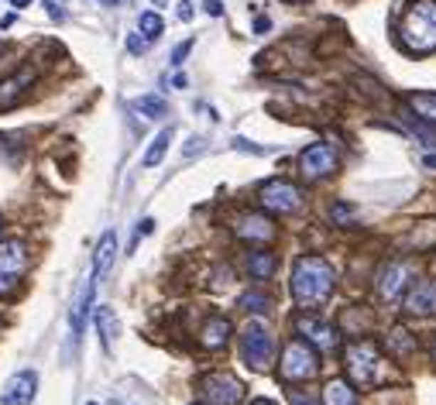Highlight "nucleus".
I'll use <instances>...</instances> for the list:
<instances>
[{
    "mask_svg": "<svg viewBox=\"0 0 436 405\" xmlns=\"http://www.w3.org/2000/svg\"><path fill=\"white\" fill-rule=\"evenodd\" d=\"M193 14H196V11H193V4H189V0H182V4L176 7V18H179V21H186V24L193 21Z\"/></svg>",
    "mask_w": 436,
    "mask_h": 405,
    "instance_id": "obj_32",
    "label": "nucleus"
},
{
    "mask_svg": "<svg viewBox=\"0 0 436 405\" xmlns=\"http://www.w3.org/2000/svg\"><path fill=\"white\" fill-rule=\"evenodd\" d=\"M193 405H203V402H193Z\"/></svg>",
    "mask_w": 436,
    "mask_h": 405,
    "instance_id": "obj_48",
    "label": "nucleus"
},
{
    "mask_svg": "<svg viewBox=\"0 0 436 405\" xmlns=\"http://www.w3.org/2000/svg\"><path fill=\"white\" fill-rule=\"evenodd\" d=\"M148 48V38H141V35H127V52L131 56H141Z\"/></svg>",
    "mask_w": 436,
    "mask_h": 405,
    "instance_id": "obj_31",
    "label": "nucleus"
},
{
    "mask_svg": "<svg viewBox=\"0 0 436 405\" xmlns=\"http://www.w3.org/2000/svg\"><path fill=\"white\" fill-rule=\"evenodd\" d=\"M278 374L285 382H313L319 374V357L313 347H306L302 340H292L282 350V364H278Z\"/></svg>",
    "mask_w": 436,
    "mask_h": 405,
    "instance_id": "obj_5",
    "label": "nucleus"
},
{
    "mask_svg": "<svg viewBox=\"0 0 436 405\" xmlns=\"http://www.w3.org/2000/svg\"><path fill=\"white\" fill-rule=\"evenodd\" d=\"M402 45L413 56L436 52V0H416L409 4L402 18Z\"/></svg>",
    "mask_w": 436,
    "mask_h": 405,
    "instance_id": "obj_2",
    "label": "nucleus"
},
{
    "mask_svg": "<svg viewBox=\"0 0 436 405\" xmlns=\"http://www.w3.org/2000/svg\"><path fill=\"white\" fill-rule=\"evenodd\" d=\"M155 4H159V7H161V4H165V0H155Z\"/></svg>",
    "mask_w": 436,
    "mask_h": 405,
    "instance_id": "obj_46",
    "label": "nucleus"
},
{
    "mask_svg": "<svg viewBox=\"0 0 436 405\" xmlns=\"http://www.w3.org/2000/svg\"><path fill=\"white\" fill-rule=\"evenodd\" d=\"M93 289H97V278L90 275L86 282H83L80 295H76V303H73V312H69V323H73V333L80 337L83 327H86V316H90V309H93Z\"/></svg>",
    "mask_w": 436,
    "mask_h": 405,
    "instance_id": "obj_16",
    "label": "nucleus"
},
{
    "mask_svg": "<svg viewBox=\"0 0 436 405\" xmlns=\"http://www.w3.org/2000/svg\"><path fill=\"white\" fill-rule=\"evenodd\" d=\"M172 137H176V127H165V131H159V137L148 144V152H144V158H141V165H144V169H155V165H161V158H165V152H169Z\"/></svg>",
    "mask_w": 436,
    "mask_h": 405,
    "instance_id": "obj_20",
    "label": "nucleus"
},
{
    "mask_svg": "<svg viewBox=\"0 0 436 405\" xmlns=\"http://www.w3.org/2000/svg\"><path fill=\"white\" fill-rule=\"evenodd\" d=\"M323 405H357V395H354V388L347 385V378L326 382V388H323Z\"/></svg>",
    "mask_w": 436,
    "mask_h": 405,
    "instance_id": "obj_19",
    "label": "nucleus"
},
{
    "mask_svg": "<svg viewBox=\"0 0 436 405\" xmlns=\"http://www.w3.org/2000/svg\"><path fill=\"white\" fill-rule=\"evenodd\" d=\"M186 83H189L186 73H176V76H172V86H176V90H186Z\"/></svg>",
    "mask_w": 436,
    "mask_h": 405,
    "instance_id": "obj_39",
    "label": "nucleus"
},
{
    "mask_svg": "<svg viewBox=\"0 0 436 405\" xmlns=\"http://www.w3.org/2000/svg\"><path fill=\"white\" fill-rule=\"evenodd\" d=\"M189 52H193V38H186L182 45H176V48H172V65H182Z\"/></svg>",
    "mask_w": 436,
    "mask_h": 405,
    "instance_id": "obj_29",
    "label": "nucleus"
},
{
    "mask_svg": "<svg viewBox=\"0 0 436 405\" xmlns=\"http://www.w3.org/2000/svg\"><path fill=\"white\" fill-rule=\"evenodd\" d=\"M340 165L337 152L330 148V144H309L306 152L299 154V172L306 175V179H326V175H334Z\"/></svg>",
    "mask_w": 436,
    "mask_h": 405,
    "instance_id": "obj_9",
    "label": "nucleus"
},
{
    "mask_svg": "<svg viewBox=\"0 0 436 405\" xmlns=\"http://www.w3.org/2000/svg\"><path fill=\"white\" fill-rule=\"evenodd\" d=\"M138 28L148 41H159L161 35H165V21H161L159 11H144V14L138 18Z\"/></svg>",
    "mask_w": 436,
    "mask_h": 405,
    "instance_id": "obj_26",
    "label": "nucleus"
},
{
    "mask_svg": "<svg viewBox=\"0 0 436 405\" xmlns=\"http://www.w3.org/2000/svg\"><path fill=\"white\" fill-rule=\"evenodd\" d=\"M199 391L206 405H238L244 399V382H238L234 374H206L199 382Z\"/></svg>",
    "mask_w": 436,
    "mask_h": 405,
    "instance_id": "obj_8",
    "label": "nucleus"
},
{
    "mask_svg": "<svg viewBox=\"0 0 436 405\" xmlns=\"http://www.w3.org/2000/svg\"><path fill=\"white\" fill-rule=\"evenodd\" d=\"M285 4H309V0H285Z\"/></svg>",
    "mask_w": 436,
    "mask_h": 405,
    "instance_id": "obj_44",
    "label": "nucleus"
},
{
    "mask_svg": "<svg viewBox=\"0 0 436 405\" xmlns=\"http://www.w3.org/2000/svg\"><path fill=\"white\" fill-rule=\"evenodd\" d=\"M114 258H117V231H107L97 244V258H93V278H107L114 268Z\"/></svg>",
    "mask_w": 436,
    "mask_h": 405,
    "instance_id": "obj_15",
    "label": "nucleus"
},
{
    "mask_svg": "<svg viewBox=\"0 0 436 405\" xmlns=\"http://www.w3.org/2000/svg\"><path fill=\"white\" fill-rule=\"evenodd\" d=\"M227 340H230V320L213 316V320L203 327V347H206V350H220Z\"/></svg>",
    "mask_w": 436,
    "mask_h": 405,
    "instance_id": "obj_18",
    "label": "nucleus"
},
{
    "mask_svg": "<svg viewBox=\"0 0 436 405\" xmlns=\"http://www.w3.org/2000/svg\"><path fill=\"white\" fill-rule=\"evenodd\" d=\"M405 285H409V268H405V265L392 261V265H385V268L378 271V295H381L385 303H398L402 292H405Z\"/></svg>",
    "mask_w": 436,
    "mask_h": 405,
    "instance_id": "obj_12",
    "label": "nucleus"
},
{
    "mask_svg": "<svg viewBox=\"0 0 436 405\" xmlns=\"http://www.w3.org/2000/svg\"><path fill=\"white\" fill-rule=\"evenodd\" d=\"M11 7H18V11L21 7H31V0H11Z\"/></svg>",
    "mask_w": 436,
    "mask_h": 405,
    "instance_id": "obj_41",
    "label": "nucleus"
},
{
    "mask_svg": "<svg viewBox=\"0 0 436 405\" xmlns=\"http://www.w3.org/2000/svg\"><path fill=\"white\" fill-rule=\"evenodd\" d=\"M31 83H35V69H21L18 76L4 79V83H0V107H11Z\"/></svg>",
    "mask_w": 436,
    "mask_h": 405,
    "instance_id": "obj_17",
    "label": "nucleus"
},
{
    "mask_svg": "<svg viewBox=\"0 0 436 405\" xmlns=\"http://www.w3.org/2000/svg\"><path fill=\"white\" fill-rule=\"evenodd\" d=\"M268 31H272V21L258 14V18H255V35H268Z\"/></svg>",
    "mask_w": 436,
    "mask_h": 405,
    "instance_id": "obj_37",
    "label": "nucleus"
},
{
    "mask_svg": "<svg viewBox=\"0 0 436 405\" xmlns=\"http://www.w3.org/2000/svg\"><path fill=\"white\" fill-rule=\"evenodd\" d=\"M234 144H238L240 152H251V154H268V148H255L251 141H244V137H234Z\"/></svg>",
    "mask_w": 436,
    "mask_h": 405,
    "instance_id": "obj_34",
    "label": "nucleus"
},
{
    "mask_svg": "<svg viewBox=\"0 0 436 405\" xmlns=\"http://www.w3.org/2000/svg\"><path fill=\"white\" fill-rule=\"evenodd\" d=\"M0 227H4V220H0Z\"/></svg>",
    "mask_w": 436,
    "mask_h": 405,
    "instance_id": "obj_49",
    "label": "nucleus"
},
{
    "mask_svg": "<svg viewBox=\"0 0 436 405\" xmlns=\"http://www.w3.org/2000/svg\"><path fill=\"white\" fill-rule=\"evenodd\" d=\"M422 165H426L430 172H436V154H426V158H422Z\"/></svg>",
    "mask_w": 436,
    "mask_h": 405,
    "instance_id": "obj_40",
    "label": "nucleus"
},
{
    "mask_svg": "<svg viewBox=\"0 0 436 405\" xmlns=\"http://www.w3.org/2000/svg\"><path fill=\"white\" fill-rule=\"evenodd\" d=\"M409 124H413V135H416L419 141H422V144H430V148H436V131L430 127V124H419V117H413Z\"/></svg>",
    "mask_w": 436,
    "mask_h": 405,
    "instance_id": "obj_28",
    "label": "nucleus"
},
{
    "mask_svg": "<svg viewBox=\"0 0 436 405\" xmlns=\"http://www.w3.org/2000/svg\"><path fill=\"white\" fill-rule=\"evenodd\" d=\"M344 364H347V378L357 388H371L378 382V371H381V350L371 340H357L347 344L344 350Z\"/></svg>",
    "mask_w": 436,
    "mask_h": 405,
    "instance_id": "obj_3",
    "label": "nucleus"
},
{
    "mask_svg": "<svg viewBox=\"0 0 436 405\" xmlns=\"http://www.w3.org/2000/svg\"><path fill=\"white\" fill-rule=\"evenodd\" d=\"M240 241H268L275 227H272V220L268 216H261V213H248V216H240L238 227H234Z\"/></svg>",
    "mask_w": 436,
    "mask_h": 405,
    "instance_id": "obj_14",
    "label": "nucleus"
},
{
    "mask_svg": "<svg viewBox=\"0 0 436 405\" xmlns=\"http://www.w3.org/2000/svg\"><path fill=\"white\" fill-rule=\"evenodd\" d=\"M334 285H337V275L330 268L326 258L319 254H302L296 265H292V278H289V295L292 303L302 309L319 306L334 295Z\"/></svg>",
    "mask_w": 436,
    "mask_h": 405,
    "instance_id": "obj_1",
    "label": "nucleus"
},
{
    "mask_svg": "<svg viewBox=\"0 0 436 405\" xmlns=\"http://www.w3.org/2000/svg\"><path fill=\"white\" fill-rule=\"evenodd\" d=\"M433 357H436V340H433Z\"/></svg>",
    "mask_w": 436,
    "mask_h": 405,
    "instance_id": "obj_45",
    "label": "nucleus"
},
{
    "mask_svg": "<svg viewBox=\"0 0 436 405\" xmlns=\"http://www.w3.org/2000/svg\"><path fill=\"white\" fill-rule=\"evenodd\" d=\"M296 333L299 337H306V340H309L317 350H323V354L337 350V344H340L337 327H334V323H326V320H319V316H299Z\"/></svg>",
    "mask_w": 436,
    "mask_h": 405,
    "instance_id": "obj_10",
    "label": "nucleus"
},
{
    "mask_svg": "<svg viewBox=\"0 0 436 405\" xmlns=\"http://www.w3.org/2000/svg\"><path fill=\"white\" fill-rule=\"evenodd\" d=\"M409 107L416 110L419 120H426L430 127H436V93H413Z\"/></svg>",
    "mask_w": 436,
    "mask_h": 405,
    "instance_id": "obj_23",
    "label": "nucleus"
},
{
    "mask_svg": "<svg viewBox=\"0 0 436 405\" xmlns=\"http://www.w3.org/2000/svg\"><path fill=\"white\" fill-rule=\"evenodd\" d=\"M289 405H319V399L309 391H289Z\"/></svg>",
    "mask_w": 436,
    "mask_h": 405,
    "instance_id": "obj_30",
    "label": "nucleus"
},
{
    "mask_svg": "<svg viewBox=\"0 0 436 405\" xmlns=\"http://www.w3.org/2000/svg\"><path fill=\"white\" fill-rule=\"evenodd\" d=\"M24 268H28V248H24V241H4L0 244V295H11V292L18 289Z\"/></svg>",
    "mask_w": 436,
    "mask_h": 405,
    "instance_id": "obj_6",
    "label": "nucleus"
},
{
    "mask_svg": "<svg viewBox=\"0 0 436 405\" xmlns=\"http://www.w3.org/2000/svg\"><path fill=\"white\" fill-rule=\"evenodd\" d=\"M251 405H275V402H268V399H255Z\"/></svg>",
    "mask_w": 436,
    "mask_h": 405,
    "instance_id": "obj_43",
    "label": "nucleus"
},
{
    "mask_svg": "<svg viewBox=\"0 0 436 405\" xmlns=\"http://www.w3.org/2000/svg\"><path fill=\"white\" fill-rule=\"evenodd\" d=\"M35 395H38V374H35V371H18V374L4 385L0 402L4 405H31Z\"/></svg>",
    "mask_w": 436,
    "mask_h": 405,
    "instance_id": "obj_11",
    "label": "nucleus"
},
{
    "mask_svg": "<svg viewBox=\"0 0 436 405\" xmlns=\"http://www.w3.org/2000/svg\"><path fill=\"white\" fill-rule=\"evenodd\" d=\"M278 268L275 254L272 251H255L248 254V271H251V278H258V282H265V278H272Z\"/></svg>",
    "mask_w": 436,
    "mask_h": 405,
    "instance_id": "obj_22",
    "label": "nucleus"
},
{
    "mask_svg": "<svg viewBox=\"0 0 436 405\" xmlns=\"http://www.w3.org/2000/svg\"><path fill=\"white\" fill-rule=\"evenodd\" d=\"M203 11H206L210 18H220V14H223V0H203Z\"/></svg>",
    "mask_w": 436,
    "mask_h": 405,
    "instance_id": "obj_33",
    "label": "nucleus"
},
{
    "mask_svg": "<svg viewBox=\"0 0 436 405\" xmlns=\"http://www.w3.org/2000/svg\"><path fill=\"white\" fill-rule=\"evenodd\" d=\"M240 354H244L248 367H255V371L272 367L275 364V333L265 327L261 320L248 323V327H244V337H240Z\"/></svg>",
    "mask_w": 436,
    "mask_h": 405,
    "instance_id": "obj_4",
    "label": "nucleus"
},
{
    "mask_svg": "<svg viewBox=\"0 0 436 405\" xmlns=\"http://www.w3.org/2000/svg\"><path fill=\"white\" fill-rule=\"evenodd\" d=\"M134 110L141 117H148V120H161V117L169 114V103L161 97H155V93H144V97L134 100Z\"/></svg>",
    "mask_w": 436,
    "mask_h": 405,
    "instance_id": "obj_24",
    "label": "nucleus"
},
{
    "mask_svg": "<svg viewBox=\"0 0 436 405\" xmlns=\"http://www.w3.org/2000/svg\"><path fill=\"white\" fill-rule=\"evenodd\" d=\"M334 216H337V220H351V206L337 203V206H334Z\"/></svg>",
    "mask_w": 436,
    "mask_h": 405,
    "instance_id": "obj_38",
    "label": "nucleus"
},
{
    "mask_svg": "<svg viewBox=\"0 0 436 405\" xmlns=\"http://www.w3.org/2000/svg\"><path fill=\"white\" fill-rule=\"evenodd\" d=\"M86 405H97V402H86Z\"/></svg>",
    "mask_w": 436,
    "mask_h": 405,
    "instance_id": "obj_47",
    "label": "nucleus"
},
{
    "mask_svg": "<svg viewBox=\"0 0 436 405\" xmlns=\"http://www.w3.org/2000/svg\"><path fill=\"white\" fill-rule=\"evenodd\" d=\"M45 7H48V18L52 21H65V14H62L59 0H45Z\"/></svg>",
    "mask_w": 436,
    "mask_h": 405,
    "instance_id": "obj_35",
    "label": "nucleus"
},
{
    "mask_svg": "<svg viewBox=\"0 0 436 405\" xmlns=\"http://www.w3.org/2000/svg\"><path fill=\"white\" fill-rule=\"evenodd\" d=\"M100 4H103V7H117L120 0H100Z\"/></svg>",
    "mask_w": 436,
    "mask_h": 405,
    "instance_id": "obj_42",
    "label": "nucleus"
},
{
    "mask_svg": "<svg viewBox=\"0 0 436 405\" xmlns=\"http://www.w3.org/2000/svg\"><path fill=\"white\" fill-rule=\"evenodd\" d=\"M240 309H248V312H265V309H272V299L268 295H261V292H244L238 299Z\"/></svg>",
    "mask_w": 436,
    "mask_h": 405,
    "instance_id": "obj_27",
    "label": "nucleus"
},
{
    "mask_svg": "<svg viewBox=\"0 0 436 405\" xmlns=\"http://www.w3.org/2000/svg\"><path fill=\"white\" fill-rule=\"evenodd\" d=\"M388 347L395 357H413V350H416V340H413V333L405 327H395L392 330V337H388Z\"/></svg>",
    "mask_w": 436,
    "mask_h": 405,
    "instance_id": "obj_25",
    "label": "nucleus"
},
{
    "mask_svg": "<svg viewBox=\"0 0 436 405\" xmlns=\"http://www.w3.org/2000/svg\"><path fill=\"white\" fill-rule=\"evenodd\" d=\"M405 309L416 316H430L436 312V282H416L409 295H405Z\"/></svg>",
    "mask_w": 436,
    "mask_h": 405,
    "instance_id": "obj_13",
    "label": "nucleus"
},
{
    "mask_svg": "<svg viewBox=\"0 0 436 405\" xmlns=\"http://www.w3.org/2000/svg\"><path fill=\"white\" fill-rule=\"evenodd\" d=\"M151 231H155V220H141V223H138V233H134V244H138L141 237H148Z\"/></svg>",
    "mask_w": 436,
    "mask_h": 405,
    "instance_id": "obj_36",
    "label": "nucleus"
},
{
    "mask_svg": "<svg viewBox=\"0 0 436 405\" xmlns=\"http://www.w3.org/2000/svg\"><path fill=\"white\" fill-rule=\"evenodd\" d=\"M258 203H261V210H268V213H296L302 206V193H299V186H292L289 179H272V182L261 186Z\"/></svg>",
    "mask_w": 436,
    "mask_h": 405,
    "instance_id": "obj_7",
    "label": "nucleus"
},
{
    "mask_svg": "<svg viewBox=\"0 0 436 405\" xmlns=\"http://www.w3.org/2000/svg\"><path fill=\"white\" fill-rule=\"evenodd\" d=\"M97 330H100L103 347L114 350V340H117V333H120V323H117V316H114V309H110V306H100L97 309Z\"/></svg>",
    "mask_w": 436,
    "mask_h": 405,
    "instance_id": "obj_21",
    "label": "nucleus"
}]
</instances>
